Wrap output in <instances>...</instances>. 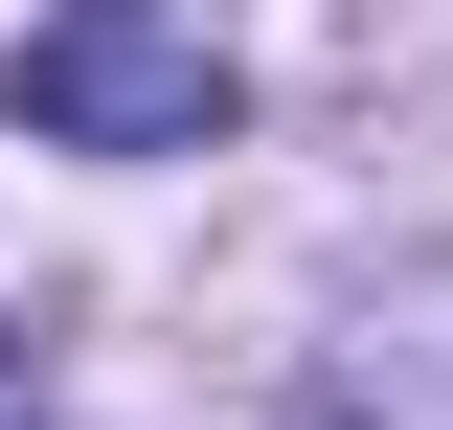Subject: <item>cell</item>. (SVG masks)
Here are the masks:
<instances>
[{
  "instance_id": "6da1fadb",
  "label": "cell",
  "mask_w": 453,
  "mask_h": 430,
  "mask_svg": "<svg viewBox=\"0 0 453 430\" xmlns=\"http://www.w3.org/2000/svg\"><path fill=\"white\" fill-rule=\"evenodd\" d=\"M226 0H46L23 23V136L68 159H204L226 136Z\"/></svg>"
},
{
  "instance_id": "7a4b0ae2",
  "label": "cell",
  "mask_w": 453,
  "mask_h": 430,
  "mask_svg": "<svg viewBox=\"0 0 453 430\" xmlns=\"http://www.w3.org/2000/svg\"><path fill=\"white\" fill-rule=\"evenodd\" d=\"M0 430H46V363H23V340H0Z\"/></svg>"
}]
</instances>
